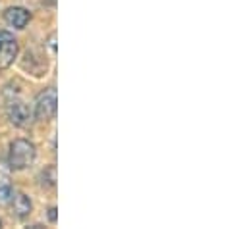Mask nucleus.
<instances>
[{"mask_svg": "<svg viewBox=\"0 0 249 229\" xmlns=\"http://www.w3.org/2000/svg\"><path fill=\"white\" fill-rule=\"evenodd\" d=\"M47 45H49L51 52L56 56V33H51V35H49V39H47Z\"/></svg>", "mask_w": 249, "mask_h": 229, "instance_id": "9", "label": "nucleus"}, {"mask_svg": "<svg viewBox=\"0 0 249 229\" xmlns=\"http://www.w3.org/2000/svg\"><path fill=\"white\" fill-rule=\"evenodd\" d=\"M49 220H51L53 224H56V208H51V210H49Z\"/></svg>", "mask_w": 249, "mask_h": 229, "instance_id": "10", "label": "nucleus"}, {"mask_svg": "<svg viewBox=\"0 0 249 229\" xmlns=\"http://www.w3.org/2000/svg\"><path fill=\"white\" fill-rule=\"evenodd\" d=\"M12 198V187L8 181H0V204H6Z\"/></svg>", "mask_w": 249, "mask_h": 229, "instance_id": "8", "label": "nucleus"}, {"mask_svg": "<svg viewBox=\"0 0 249 229\" xmlns=\"http://www.w3.org/2000/svg\"><path fill=\"white\" fill-rule=\"evenodd\" d=\"M41 185L43 187H49V189H53L56 185V168L54 166H49L43 172V175H41Z\"/></svg>", "mask_w": 249, "mask_h": 229, "instance_id": "7", "label": "nucleus"}, {"mask_svg": "<svg viewBox=\"0 0 249 229\" xmlns=\"http://www.w3.org/2000/svg\"><path fill=\"white\" fill-rule=\"evenodd\" d=\"M37 158V148L33 143L25 141V139H16L12 145H10V150H8V166L16 172L19 170H25L29 168Z\"/></svg>", "mask_w": 249, "mask_h": 229, "instance_id": "1", "label": "nucleus"}, {"mask_svg": "<svg viewBox=\"0 0 249 229\" xmlns=\"http://www.w3.org/2000/svg\"><path fill=\"white\" fill-rule=\"evenodd\" d=\"M18 50H19V47H18V41L14 39V35L0 29V71L14 64Z\"/></svg>", "mask_w": 249, "mask_h": 229, "instance_id": "3", "label": "nucleus"}, {"mask_svg": "<svg viewBox=\"0 0 249 229\" xmlns=\"http://www.w3.org/2000/svg\"><path fill=\"white\" fill-rule=\"evenodd\" d=\"M31 210H33V202H31V198H29L25 193H18V195L12 198V212H14V216H18L19 220L27 218V216L31 214Z\"/></svg>", "mask_w": 249, "mask_h": 229, "instance_id": "6", "label": "nucleus"}, {"mask_svg": "<svg viewBox=\"0 0 249 229\" xmlns=\"http://www.w3.org/2000/svg\"><path fill=\"white\" fill-rule=\"evenodd\" d=\"M29 19H31V14L21 6H12L4 12V21L14 29H25Z\"/></svg>", "mask_w": 249, "mask_h": 229, "instance_id": "5", "label": "nucleus"}, {"mask_svg": "<svg viewBox=\"0 0 249 229\" xmlns=\"http://www.w3.org/2000/svg\"><path fill=\"white\" fill-rule=\"evenodd\" d=\"M0 228H2V222H0Z\"/></svg>", "mask_w": 249, "mask_h": 229, "instance_id": "11", "label": "nucleus"}, {"mask_svg": "<svg viewBox=\"0 0 249 229\" xmlns=\"http://www.w3.org/2000/svg\"><path fill=\"white\" fill-rule=\"evenodd\" d=\"M6 114H8V119L18 127H25L31 119V112H29L27 104L16 97L6 100Z\"/></svg>", "mask_w": 249, "mask_h": 229, "instance_id": "4", "label": "nucleus"}, {"mask_svg": "<svg viewBox=\"0 0 249 229\" xmlns=\"http://www.w3.org/2000/svg\"><path fill=\"white\" fill-rule=\"evenodd\" d=\"M56 108H58L56 89H47L35 100V117L39 121H51L56 115Z\"/></svg>", "mask_w": 249, "mask_h": 229, "instance_id": "2", "label": "nucleus"}]
</instances>
